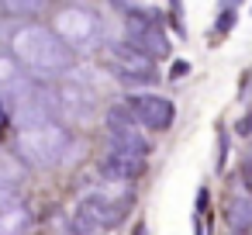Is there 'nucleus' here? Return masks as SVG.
<instances>
[{
    "label": "nucleus",
    "instance_id": "nucleus-21",
    "mask_svg": "<svg viewBox=\"0 0 252 235\" xmlns=\"http://www.w3.org/2000/svg\"><path fill=\"white\" fill-rule=\"evenodd\" d=\"M187 69H190V66H187V63H176V66H173V73H169V76H183V73H187Z\"/></svg>",
    "mask_w": 252,
    "mask_h": 235
},
{
    "label": "nucleus",
    "instance_id": "nucleus-14",
    "mask_svg": "<svg viewBox=\"0 0 252 235\" xmlns=\"http://www.w3.org/2000/svg\"><path fill=\"white\" fill-rule=\"evenodd\" d=\"M25 176V169L7 156V152H0V183H7V187H14L18 180Z\"/></svg>",
    "mask_w": 252,
    "mask_h": 235
},
{
    "label": "nucleus",
    "instance_id": "nucleus-9",
    "mask_svg": "<svg viewBox=\"0 0 252 235\" xmlns=\"http://www.w3.org/2000/svg\"><path fill=\"white\" fill-rule=\"evenodd\" d=\"M111 149H114V152H125V156H138V159H145V156H149V138L138 135V128L111 132Z\"/></svg>",
    "mask_w": 252,
    "mask_h": 235
},
{
    "label": "nucleus",
    "instance_id": "nucleus-1",
    "mask_svg": "<svg viewBox=\"0 0 252 235\" xmlns=\"http://www.w3.org/2000/svg\"><path fill=\"white\" fill-rule=\"evenodd\" d=\"M11 52L28 73L45 76V80L63 76L73 66V52L56 38V32H49L42 25H21L11 35Z\"/></svg>",
    "mask_w": 252,
    "mask_h": 235
},
{
    "label": "nucleus",
    "instance_id": "nucleus-17",
    "mask_svg": "<svg viewBox=\"0 0 252 235\" xmlns=\"http://www.w3.org/2000/svg\"><path fill=\"white\" fill-rule=\"evenodd\" d=\"M224 152H228V135L221 132L218 135V163H214V169H224Z\"/></svg>",
    "mask_w": 252,
    "mask_h": 235
},
{
    "label": "nucleus",
    "instance_id": "nucleus-5",
    "mask_svg": "<svg viewBox=\"0 0 252 235\" xmlns=\"http://www.w3.org/2000/svg\"><path fill=\"white\" fill-rule=\"evenodd\" d=\"M125 45H131L135 52H142V56H149L152 63L156 59H162V56H169V42H166V35L159 32V25L156 21H145V18H128V25H125Z\"/></svg>",
    "mask_w": 252,
    "mask_h": 235
},
{
    "label": "nucleus",
    "instance_id": "nucleus-13",
    "mask_svg": "<svg viewBox=\"0 0 252 235\" xmlns=\"http://www.w3.org/2000/svg\"><path fill=\"white\" fill-rule=\"evenodd\" d=\"M107 128H111V132H128V128H135L131 107H128V104H114V107L107 111Z\"/></svg>",
    "mask_w": 252,
    "mask_h": 235
},
{
    "label": "nucleus",
    "instance_id": "nucleus-10",
    "mask_svg": "<svg viewBox=\"0 0 252 235\" xmlns=\"http://www.w3.org/2000/svg\"><path fill=\"white\" fill-rule=\"evenodd\" d=\"M224 218L235 232H249L252 228V201L249 197H231L224 207Z\"/></svg>",
    "mask_w": 252,
    "mask_h": 235
},
{
    "label": "nucleus",
    "instance_id": "nucleus-19",
    "mask_svg": "<svg viewBox=\"0 0 252 235\" xmlns=\"http://www.w3.org/2000/svg\"><path fill=\"white\" fill-rule=\"evenodd\" d=\"M7 121H11V114H7V104H0V132L7 128Z\"/></svg>",
    "mask_w": 252,
    "mask_h": 235
},
{
    "label": "nucleus",
    "instance_id": "nucleus-12",
    "mask_svg": "<svg viewBox=\"0 0 252 235\" xmlns=\"http://www.w3.org/2000/svg\"><path fill=\"white\" fill-rule=\"evenodd\" d=\"M0 87L4 90H11L14 97H21L25 90H28V83L21 80V73H18V66L7 59V56H0Z\"/></svg>",
    "mask_w": 252,
    "mask_h": 235
},
{
    "label": "nucleus",
    "instance_id": "nucleus-4",
    "mask_svg": "<svg viewBox=\"0 0 252 235\" xmlns=\"http://www.w3.org/2000/svg\"><path fill=\"white\" fill-rule=\"evenodd\" d=\"M107 63H111V69H114L118 83H125V87L152 83V80H156V63H152L149 56L135 52L131 45H118V49H111Z\"/></svg>",
    "mask_w": 252,
    "mask_h": 235
},
{
    "label": "nucleus",
    "instance_id": "nucleus-2",
    "mask_svg": "<svg viewBox=\"0 0 252 235\" xmlns=\"http://www.w3.org/2000/svg\"><path fill=\"white\" fill-rule=\"evenodd\" d=\"M18 149L28 163L35 166H52L69 152V132L59 121H45V125H32L21 128L18 135Z\"/></svg>",
    "mask_w": 252,
    "mask_h": 235
},
{
    "label": "nucleus",
    "instance_id": "nucleus-6",
    "mask_svg": "<svg viewBox=\"0 0 252 235\" xmlns=\"http://www.w3.org/2000/svg\"><path fill=\"white\" fill-rule=\"evenodd\" d=\"M131 114H135V121H142L145 128H152V132H162V128H169L173 125V118H176V107H173V101H166V97H159V94H138V97H131Z\"/></svg>",
    "mask_w": 252,
    "mask_h": 235
},
{
    "label": "nucleus",
    "instance_id": "nucleus-22",
    "mask_svg": "<svg viewBox=\"0 0 252 235\" xmlns=\"http://www.w3.org/2000/svg\"><path fill=\"white\" fill-rule=\"evenodd\" d=\"M135 235H149V228H145V225H138V228H135Z\"/></svg>",
    "mask_w": 252,
    "mask_h": 235
},
{
    "label": "nucleus",
    "instance_id": "nucleus-7",
    "mask_svg": "<svg viewBox=\"0 0 252 235\" xmlns=\"http://www.w3.org/2000/svg\"><path fill=\"white\" fill-rule=\"evenodd\" d=\"M121 211H125V207L111 204L104 194H94V197H87V201L76 207V228H80V232H97V228H104V225L121 221Z\"/></svg>",
    "mask_w": 252,
    "mask_h": 235
},
{
    "label": "nucleus",
    "instance_id": "nucleus-18",
    "mask_svg": "<svg viewBox=\"0 0 252 235\" xmlns=\"http://www.w3.org/2000/svg\"><path fill=\"white\" fill-rule=\"evenodd\" d=\"M242 180H245V187L252 190V156H249V159L242 163Z\"/></svg>",
    "mask_w": 252,
    "mask_h": 235
},
{
    "label": "nucleus",
    "instance_id": "nucleus-16",
    "mask_svg": "<svg viewBox=\"0 0 252 235\" xmlns=\"http://www.w3.org/2000/svg\"><path fill=\"white\" fill-rule=\"evenodd\" d=\"M235 11H238V7L231 4V7H224V11L218 14V32H221V35H224V32H231V25H235Z\"/></svg>",
    "mask_w": 252,
    "mask_h": 235
},
{
    "label": "nucleus",
    "instance_id": "nucleus-20",
    "mask_svg": "<svg viewBox=\"0 0 252 235\" xmlns=\"http://www.w3.org/2000/svg\"><path fill=\"white\" fill-rule=\"evenodd\" d=\"M204 207H207V190L200 187V194H197V211H204Z\"/></svg>",
    "mask_w": 252,
    "mask_h": 235
},
{
    "label": "nucleus",
    "instance_id": "nucleus-8",
    "mask_svg": "<svg viewBox=\"0 0 252 235\" xmlns=\"http://www.w3.org/2000/svg\"><path fill=\"white\" fill-rule=\"evenodd\" d=\"M100 173L107 176V180H138L142 173H145V159H138V156H125V152H107L104 159H100Z\"/></svg>",
    "mask_w": 252,
    "mask_h": 235
},
{
    "label": "nucleus",
    "instance_id": "nucleus-11",
    "mask_svg": "<svg viewBox=\"0 0 252 235\" xmlns=\"http://www.w3.org/2000/svg\"><path fill=\"white\" fill-rule=\"evenodd\" d=\"M63 104H66L73 114L87 118V114L94 111V94H87V90H76V83L69 80V83H63Z\"/></svg>",
    "mask_w": 252,
    "mask_h": 235
},
{
    "label": "nucleus",
    "instance_id": "nucleus-15",
    "mask_svg": "<svg viewBox=\"0 0 252 235\" xmlns=\"http://www.w3.org/2000/svg\"><path fill=\"white\" fill-rule=\"evenodd\" d=\"M14 201H18L14 187H7V183H0V214H7V211L14 207Z\"/></svg>",
    "mask_w": 252,
    "mask_h": 235
},
{
    "label": "nucleus",
    "instance_id": "nucleus-3",
    "mask_svg": "<svg viewBox=\"0 0 252 235\" xmlns=\"http://www.w3.org/2000/svg\"><path fill=\"white\" fill-rule=\"evenodd\" d=\"M56 38L76 56V52H94L100 49V38H104V28H100V18L87 7H63L56 14Z\"/></svg>",
    "mask_w": 252,
    "mask_h": 235
}]
</instances>
